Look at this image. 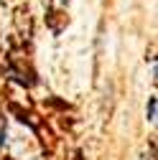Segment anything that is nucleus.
I'll return each instance as SVG.
<instances>
[{
	"label": "nucleus",
	"instance_id": "f257e3e1",
	"mask_svg": "<svg viewBox=\"0 0 158 160\" xmlns=\"http://www.w3.org/2000/svg\"><path fill=\"white\" fill-rule=\"evenodd\" d=\"M145 112H148V119L153 122V119H155V97L148 99V109H145Z\"/></svg>",
	"mask_w": 158,
	"mask_h": 160
}]
</instances>
